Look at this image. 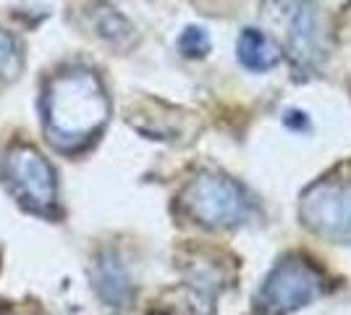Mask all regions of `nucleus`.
I'll use <instances>...</instances> for the list:
<instances>
[{
    "label": "nucleus",
    "instance_id": "obj_10",
    "mask_svg": "<svg viewBox=\"0 0 351 315\" xmlns=\"http://www.w3.org/2000/svg\"><path fill=\"white\" fill-rule=\"evenodd\" d=\"M24 69V53L11 32L0 30V84H11Z\"/></svg>",
    "mask_w": 351,
    "mask_h": 315
},
{
    "label": "nucleus",
    "instance_id": "obj_9",
    "mask_svg": "<svg viewBox=\"0 0 351 315\" xmlns=\"http://www.w3.org/2000/svg\"><path fill=\"white\" fill-rule=\"evenodd\" d=\"M89 21H92L95 34L110 45L126 47L134 40V27L129 24V19L118 14L113 5H105V3L95 5V11L89 14Z\"/></svg>",
    "mask_w": 351,
    "mask_h": 315
},
{
    "label": "nucleus",
    "instance_id": "obj_3",
    "mask_svg": "<svg viewBox=\"0 0 351 315\" xmlns=\"http://www.w3.org/2000/svg\"><path fill=\"white\" fill-rule=\"evenodd\" d=\"M3 176L11 192L27 208L37 213H50L58 202V179L50 161L32 145L16 142L5 150L3 158Z\"/></svg>",
    "mask_w": 351,
    "mask_h": 315
},
{
    "label": "nucleus",
    "instance_id": "obj_2",
    "mask_svg": "<svg viewBox=\"0 0 351 315\" xmlns=\"http://www.w3.org/2000/svg\"><path fill=\"white\" fill-rule=\"evenodd\" d=\"M181 202L194 221L210 229H231L249 215V200L234 179L223 174H199L186 184Z\"/></svg>",
    "mask_w": 351,
    "mask_h": 315
},
{
    "label": "nucleus",
    "instance_id": "obj_4",
    "mask_svg": "<svg viewBox=\"0 0 351 315\" xmlns=\"http://www.w3.org/2000/svg\"><path fill=\"white\" fill-rule=\"evenodd\" d=\"M299 218L330 242H351V179H322L302 195Z\"/></svg>",
    "mask_w": 351,
    "mask_h": 315
},
{
    "label": "nucleus",
    "instance_id": "obj_1",
    "mask_svg": "<svg viewBox=\"0 0 351 315\" xmlns=\"http://www.w3.org/2000/svg\"><path fill=\"white\" fill-rule=\"evenodd\" d=\"M110 100L103 79L87 66H69L47 79L43 92V129L60 152L82 150L103 132Z\"/></svg>",
    "mask_w": 351,
    "mask_h": 315
},
{
    "label": "nucleus",
    "instance_id": "obj_5",
    "mask_svg": "<svg viewBox=\"0 0 351 315\" xmlns=\"http://www.w3.org/2000/svg\"><path fill=\"white\" fill-rule=\"evenodd\" d=\"M322 273L304 257L280 260L260 289V305L265 313L286 315L304 307L322 294Z\"/></svg>",
    "mask_w": 351,
    "mask_h": 315
},
{
    "label": "nucleus",
    "instance_id": "obj_11",
    "mask_svg": "<svg viewBox=\"0 0 351 315\" xmlns=\"http://www.w3.org/2000/svg\"><path fill=\"white\" fill-rule=\"evenodd\" d=\"M178 50L186 58H205L210 53V34L202 27H186L178 37Z\"/></svg>",
    "mask_w": 351,
    "mask_h": 315
},
{
    "label": "nucleus",
    "instance_id": "obj_6",
    "mask_svg": "<svg viewBox=\"0 0 351 315\" xmlns=\"http://www.w3.org/2000/svg\"><path fill=\"white\" fill-rule=\"evenodd\" d=\"M291 58L296 69H312L322 58V21L320 11L312 0H302L291 16L289 27Z\"/></svg>",
    "mask_w": 351,
    "mask_h": 315
},
{
    "label": "nucleus",
    "instance_id": "obj_7",
    "mask_svg": "<svg viewBox=\"0 0 351 315\" xmlns=\"http://www.w3.org/2000/svg\"><path fill=\"white\" fill-rule=\"evenodd\" d=\"M92 281H95V289L100 292V297L110 305H126L129 297H132V284H129V273L123 268V263L118 260L116 255L105 253L100 255V260L95 263L92 268Z\"/></svg>",
    "mask_w": 351,
    "mask_h": 315
},
{
    "label": "nucleus",
    "instance_id": "obj_8",
    "mask_svg": "<svg viewBox=\"0 0 351 315\" xmlns=\"http://www.w3.org/2000/svg\"><path fill=\"white\" fill-rule=\"evenodd\" d=\"M236 53L241 66L249 71H270L273 66L280 63V47L260 30H244L239 43H236Z\"/></svg>",
    "mask_w": 351,
    "mask_h": 315
}]
</instances>
